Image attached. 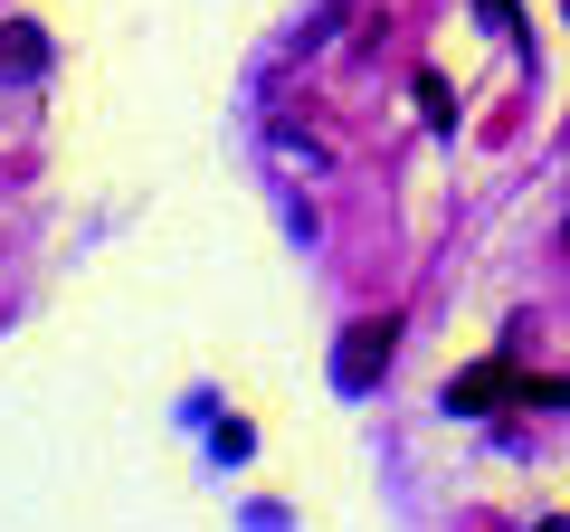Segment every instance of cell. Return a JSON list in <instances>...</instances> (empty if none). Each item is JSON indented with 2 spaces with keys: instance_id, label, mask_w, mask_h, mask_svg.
Listing matches in <instances>:
<instances>
[{
  "instance_id": "ba28073f",
  "label": "cell",
  "mask_w": 570,
  "mask_h": 532,
  "mask_svg": "<svg viewBox=\"0 0 570 532\" xmlns=\"http://www.w3.org/2000/svg\"><path fill=\"white\" fill-rule=\"evenodd\" d=\"M209 447H219V456H247V447H257V428H247V418H219V428H209Z\"/></svg>"
},
{
  "instance_id": "9c48e42d",
  "label": "cell",
  "mask_w": 570,
  "mask_h": 532,
  "mask_svg": "<svg viewBox=\"0 0 570 532\" xmlns=\"http://www.w3.org/2000/svg\"><path fill=\"white\" fill-rule=\"evenodd\" d=\"M475 20H485V29H504V39H513V0H475Z\"/></svg>"
},
{
  "instance_id": "8992f818",
  "label": "cell",
  "mask_w": 570,
  "mask_h": 532,
  "mask_svg": "<svg viewBox=\"0 0 570 532\" xmlns=\"http://www.w3.org/2000/svg\"><path fill=\"white\" fill-rule=\"evenodd\" d=\"M513 410H570V381H551V371H542V381L513 390Z\"/></svg>"
},
{
  "instance_id": "52a82bcc",
  "label": "cell",
  "mask_w": 570,
  "mask_h": 532,
  "mask_svg": "<svg viewBox=\"0 0 570 532\" xmlns=\"http://www.w3.org/2000/svg\"><path fill=\"white\" fill-rule=\"evenodd\" d=\"M419 105H428V124H438V134H456V105H448V77H419Z\"/></svg>"
},
{
  "instance_id": "30bf717a",
  "label": "cell",
  "mask_w": 570,
  "mask_h": 532,
  "mask_svg": "<svg viewBox=\"0 0 570 532\" xmlns=\"http://www.w3.org/2000/svg\"><path fill=\"white\" fill-rule=\"evenodd\" d=\"M532 532H570V523H532Z\"/></svg>"
},
{
  "instance_id": "7a4b0ae2",
  "label": "cell",
  "mask_w": 570,
  "mask_h": 532,
  "mask_svg": "<svg viewBox=\"0 0 570 532\" xmlns=\"http://www.w3.org/2000/svg\"><path fill=\"white\" fill-rule=\"evenodd\" d=\"M513 390H523V371H513V352H494V362H466L448 381V410L456 418H485V410H504Z\"/></svg>"
},
{
  "instance_id": "277c9868",
  "label": "cell",
  "mask_w": 570,
  "mask_h": 532,
  "mask_svg": "<svg viewBox=\"0 0 570 532\" xmlns=\"http://www.w3.org/2000/svg\"><path fill=\"white\" fill-rule=\"evenodd\" d=\"M343 20H352V0H314L305 20L285 29V48H295V58H314V48H324V39H333V29H343Z\"/></svg>"
},
{
  "instance_id": "3957f363",
  "label": "cell",
  "mask_w": 570,
  "mask_h": 532,
  "mask_svg": "<svg viewBox=\"0 0 570 532\" xmlns=\"http://www.w3.org/2000/svg\"><path fill=\"white\" fill-rule=\"evenodd\" d=\"M29 77H48V29L39 20H10V29H0V86H29Z\"/></svg>"
},
{
  "instance_id": "6da1fadb",
  "label": "cell",
  "mask_w": 570,
  "mask_h": 532,
  "mask_svg": "<svg viewBox=\"0 0 570 532\" xmlns=\"http://www.w3.org/2000/svg\"><path fill=\"white\" fill-rule=\"evenodd\" d=\"M390 352H400V314H362V324L333 343V390H343V400L381 390L390 381Z\"/></svg>"
},
{
  "instance_id": "5b68a950",
  "label": "cell",
  "mask_w": 570,
  "mask_h": 532,
  "mask_svg": "<svg viewBox=\"0 0 570 532\" xmlns=\"http://www.w3.org/2000/svg\"><path fill=\"white\" fill-rule=\"evenodd\" d=\"M276 162H285V171H305V181H314V171H333V152L314 144V134H295V124H276Z\"/></svg>"
}]
</instances>
